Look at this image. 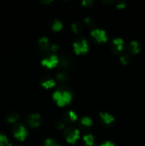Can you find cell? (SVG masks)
I'll return each instance as SVG.
<instances>
[{
    "label": "cell",
    "instance_id": "cell-1",
    "mask_svg": "<svg viewBox=\"0 0 145 146\" xmlns=\"http://www.w3.org/2000/svg\"><path fill=\"white\" fill-rule=\"evenodd\" d=\"M52 97L58 106L63 107L71 102L72 98V95L69 90L60 88L54 91Z\"/></svg>",
    "mask_w": 145,
    "mask_h": 146
},
{
    "label": "cell",
    "instance_id": "cell-2",
    "mask_svg": "<svg viewBox=\"0 0 145 146\" xmlns=\"http://www.w3.org/2000/svg\"><path fill=\"white\" fill-rule=\"evenodd\" d=\"M63 135L68 143L75 144L79 140L80 132L75 127L68 126L64 130Z\"/></svg>",
    "mask_w": 145,
    "mask_h": 146
},
{
    "label": "cell",
    "instance_id": "cell-3",
    "mask_svg": "<svg viewBox=\"0 0 145 146\" xmlns=\"http://www.w3.org/2000/svg\"><path fill=\"white\" fill-rule=\"evenodd\" d=\"M73 51L78 55H82L85 54L89 51V44L88 41L85 38L76 40L72 44Z\"/></svg>",
    "mask_w": 145,
    "mask_h": 146
},
{
    "label": "cell",
    "instance_id": "cell-4",
    "mask_svg": "<svg viewBox=\"0 0 145 146\" xmlns=\"http://www.w3.org/2000/svg\"><path fill=\"white\" fill-rule=\"evenodd\" d=\"M12 133L15 138L20 141H24L28 135V131L23 124H16L12 129Z\"/></svg>",
    "mask_w": 145,
    "mask_h": 146
},
{
    "label": "cell",
    "instance_id": "cell-5",
    "mask_svg": "<svg viewBox=\"0 0 145 146\" xmlns=\"http://www.w3.org/2000/svg\"><path fill=\"white\" fill-rule=\"evenodd\" d=\"M60 58L56 54H51L50 55L44 57L41 61V64L43 66L46 67L48 68H53L59 64Z\"/></svg>",
    "mask_w": 145,
    "mask_h": 146
},
{
    "label": "cell",
    "instance_id": "cell-6",
    "mask_svg": "<svg viewBox=\"0 0 145 146\" xmlns=\"http://www.w3.org/2000/svg\"><path fill=\"white\" fill-rule=\"evenodd\" d=\"M90 35L97 42L105 43L107 41L108 37L105 30L100 28H95L91 30Z\"/></svg>",
    "mask_w": 145,
    "mask_h": 146
},
{
    "label": "cell",
    "instance_id": "cell-7",
    "mask_svg": "<svg viewBox=\"0 0 145 146\" xmlns=\"http://www.w3.org/2000/svg\"><path fill=\"white\" fill-rule=\"evenodd\" d=\"M41 121H42V118H41V115L38 113H36L30 114L27 118L28 125L33 128H38L41 125Z\"/></svg>",
    "mask_w": 145,
    "mask_h": 146
},
{
    "label": "cell",
    "instance_id": "cell-8",
    "mask_svg": "<svg viewBox=\"0 0 145 146\" xmlns=\"http://www.w3.org/2000/svg\"><path fill=\"white\" fill-rule=\"evenodd\" d=\"M124 48V41L121 38H115L112 39L111 44V50L115 54H118L122 51Z\"/></svg>",
    "mask_w": 145,
    "mask_h": 146
},
{
    "label": "cell",
    "instance_id": "cell-9",
    "mask_svg": "<svg viewBox=\"0 0 145 146\" xmlns=\"http://www.w3.org/2000/svg\"><path fill=\"white\" fill-rule=\"evenodd\" d=\"M38 47H39V49L41 51H44V52H48L50 50V47H51V44L50 42L49 38L47 36H41V38L38 39Z\"/></svg>",
    "mask_w": 145,
    "mask_h": 146
},
{
    "label": "cell",
    "instance_id": "cell-10",
    "mask_svg": "<svg viewBox=\"0 0 145 146\" xmlns=\"http://www.w3.org/2000/svg\"><path fill=\"white\" fill-rule=\"evenodd\" d=\"M127 50L128 54L130 55H135L140 51V46L137 41H132L128 44Z\"/></svg>",
    "mask_w": 145,
    "mask_h": 146
},
{
    "label": "cell",
    "instance_id": "cell-11",
    "mask_svg": "<svg viewBox=\"0 0 145 146\" xmlns=\"http://www.w3.org/2000/svg\"><path fill=\"white\" fill-rule=\"evenodd\" d=\"M78 120V115L75 111L70 110L67 111L63 115V121L65 123H67L68 124L73 123L74 122Z\"/></svg>",
    "mask_w": 145,
    "mask_h": 146
},
{
    "label": "cell",
    "instance_id": "cell-12",
    "mask_svg": "<svg viewBox=\"0 0 145 146\" xmlns=\"http://www.w3.org/2000/svg\"><path fill=\"white\" fill-rule=\"evenodd\" d=\"M102 122L106 125H110L115 121V117L112 114L106 112H100L99 114Z\"/></svg>",
    "mask_w": 145,
    "mask_h": 146
},
{
    "label": "cell",
    "instance_id": "cell-13",
    "mask_svg": "<svg viewBox=\"0 0 145 146\" xmlns=\"http://www.w3.org/2000/svg\"><path fill=\"white\" fill-rule=\"evenodd\" d=\"M55 84H56L55 81L52 78H44V79L41 81V86L45 89L53 88L55 86Z\"/></svg>",
    "mask_w": 145,
    "mask_h": 146
},
{
    "label": "cell",
    "instance_id": "cell-14",
    "mask_svg": "<svg viewBox=\"0 0 145 146\" xmlns=\"http://www.w3.org/2000/svg\"><path fill=\"white\" fill-rule=\"evenodd\" d=\"M63 23L62 21H60L58 19H53L51 22V29L53 31H59L62 29L63 28Z\"/></svg>",
    "mask_w": 145,
    "mask_h": 146
},
{
    "label": "cell",
    "instance_id": "cell-15",
    "mask_svg": "<svg viewBox=\"0 0 145 146\" xmlns=\"http://www.w3.org/2000/svg\"><path fill=\"white\" fill-rule=\"evenodd\" d=\"M82 139L86 146H93L95 145V138L92 134H85Z\"/></svg>",
    "mask_w": 145,
    "mask_h": 146
},
{
    "label": "cell",
    "instance_id": "cell-16",
    "mask_svg": "<svg viewBox=\"0 0 145 146\" xmlns=\"http://www.w3.org/2000/svg\"><path fill=\"white\" fill-rule=\"evenodd\" d=\"M92 120L91 119L90 117L88 116H83L80 119V124L82 126L85 127V128H88V127L92 126Z\"/></svg>",
    "mask_w": 145,
    "mask_h": 146
},
{
    "label": "cell",
    "instance_id": "cell-17",
    "mask_svg": "<svg viewBox=\"0 0 145 146\" xmlns=\"http://www.w3.org/2000/svg\"><path fill=\"white\" fill-rule=\"evenodd\" d=\"M71 61L69 60V58H66V57H62L60 59L59 65L61 66V68H69L70 66H71Z\"/></svg>",
    "mask_w": 145,
    "mask_h": 146
},
{
    "label": "cell",
    "instance_id": "cell-18",
    "mask_svg": "<svg viewBox=\"0 0 145 146\" xmlns=\"http://www.w3.org/2000/svg\"><path fill=\"white\" fill-rule=\"evenodd\" d=\"M56 78L58 81L61 83H65L68 80V76L64 71H61L56 75Z\"/></svg>",
    "mask_w": 145,
    "mask_h": 146
},
{
    "label": "cell",
    "instance_id": "cell-19",
    "mask_svg": "<svg viewBox=\"0 0 145 146\" xmlns=\"http://www.w3.org/2000/svg\"><path fill=\"white\" fill-rule=\"evenodd\" d=\"M18 118H19V115L18 114L15 113H10L9 114L7 115V121L9 123H14L16 121H18Z\"/></svg>",
    "mask_w": 145,
    "mask_h": 146
},
{
    "label": "cell",
    "instance_id": "cell-20",
    "mask_svg": "<svg viewBox=\"0 0 145 146\" xmlns=\"http://www.w3.org/2000/svg\"><path fill=\"white\" fill-rule=\"evenodd\" d=\"M71 29L75 34H79L82 31V25L79 22H73L71 24Z\"/></svg>",
    "mask_w": 145,
    "mask_h": 146
},
{
    "label": "cell",
    "instance_id": "cell-21",
    "mask_svg": "<svg viewBox=\"0 0 145 146\" xmlns=\"http://www.w3.org/2000/svg\"><path fill=\"white\" fill-rule=\"evenodd\" d=\"M44 146H61L59 142L53 138H47L44 142Z\"/></svg>",
    "mask_w": 145,
    "mask_h": 146
},
{
    "label": "cell",
    "instance_id": "cell-22",
    "mask_svg": "<svg viewBox=\"0 0 145 146\" xmlns=\"http://www.w3.org/2000/svg\"><path fill=\"white\" fill-rule=\"evenodd\" d=\"M121 63L124 65H127V64H129L131 61V58L128 54H123V55L120 56V58H119Z\"/></svg>",
    "mask_w": 145,
    "mask_h": 146
},
{
    "label": "cell",
    "instance_id": "cell-23",
    "mask_svg": "<svg viewBox=\"0 0 145 146\" xmlns=\"http://www.w3.org/2000/svg\"><path fill=\"white\" fill-rule=\"evenodd\" d=\"M9 143L7 137L4 134L0 133V146H8Z\"/></svg>",
    "mask_w": 145,
    "mask_h": 146
},
{
    "label": "cell",
    "instance_id": "cell-24",
    "mask_svg": "<svg viewBox=\"0 0 145 146\" xmlns=\"http://www.w3.org/2000/svg\"><path fill=\"white\" fill-rule=\"evenodd\" d=\"M54 125H55V128H57L58 130H61L63 129L65 127V123L64 122L63 120H57L55 121Z\"/></svg>",
    "mask_w": 145,
    "mask_h": 146
},
{
    "label": "cell",
    "instance_id": "cell-25",
    "mask_svg": "<svg viewBox=\"0 0 145 146\" xmlns=\"http://www.w3.org/2000/svg\"><path fill=\"white\" fill-rule=\"evenodd\" d=\"M84 22H85V24H86L88 27H92L95 25V21H94L93 19L91 18V17H85V18L84 19Z\"/></svg>",
    "mask_w": 145,
    "mask_h": 146
},
{
    "label": "cell",
    "instance_id": "cell-26",
    "mask_svg": "<svg viewBox=\"0 0 145 146\" xmlns=\"http://www.w3.org/2000/svg\"><path fill=\"white\" fill-rule=\"evenodd\" d=\"M93 3L92 0H83L82 1V5L85 7H92Z\"/></svg>",
    "mask_w": 145,
    "mask_h": 146
},
{
    "label": "cell",
    "instance_id": "cell-27",
    "mask_svg": "<svg viewBox=\"0 0 145 146\" xmlns=\"http://www.w3.org/2000/svg\"><path fill=\"white\" fill-rule=\"evenodd\" d=\"M58 46L57 44H51V47H50L49 51L51 52V54H55V53L58 51Z\"/></svg>",
    "mask_w": 145,
    "mask_h": 146
},
{
    "label": "cell",
    "instance_id": "cell-28",
    "mask_svg": "<svg viewBox=\"0 0 145 146\" xmlns=\"http://www.w3.org/2000/svg\"><path fill=\"white\" fill-rule=\"evenodd\" d=\"M126 7V3L124 2V1H119L118 3H117L116 7L117 9H124Z\"/></svg>",
    "mask_w": 145,
    "mask_h": 146
},
{
    "label": "cell",
    "instance_id": "cell-29",
    "mask_svg": "<svg viewBox=\"0 0 145 146\" xmlns=\"http://www.w3.org/2000/svg\"><path fill=\"white\" fill-rule=\"evenodd\" d=\"M100 146H115V145L111 141H105V143H102Z\"/></svg>",
    "mask_w": 145,
    "mask_h": 146
},
{
    "label": "cell",
    "instance_id": "cell-30",
    "mask_svg": "<svg viewBox=\"0 0 145 146\" xmlns=\"http://www.w3.org/2000/svg\"><path fill=\"white\" fill-rule=\"evenodd\" d=\"M52 0H44V1H42V3L45 4H51L52 2Z\"/></svg>",
    "mask_w": 145,
    "mask_h": 146
},
{
    "label": "cell",
    "instance_id": "cell-31",
    "mask_svg": "<svg viewBox=\"0 0 145 146\" xmlns=\"http://www.w3.org/2000/svg\"><path fill=\"white\" fill-rule=\"evenodd\" d=\"M103 2L105 3V4H112V3H113V1H104Z\"/></svg>",
    "mask_w": 145,
    "mask_h": 146
},
{
    "label": "cell",
    "instance_id": "cell-32",
    "mask_svg": "<svg viewBox=\"0 0 145 146\" xmlns=\"http://www.w3.org/2000/svg\"><path fill=\"white\" fill-rule=\"evenodd\" d=\"M8 146H18V145H16V144H14V143H9Z\"/></svg>",
    "mask_w": 145,
    "mask_h": 146
}]
</instances>
